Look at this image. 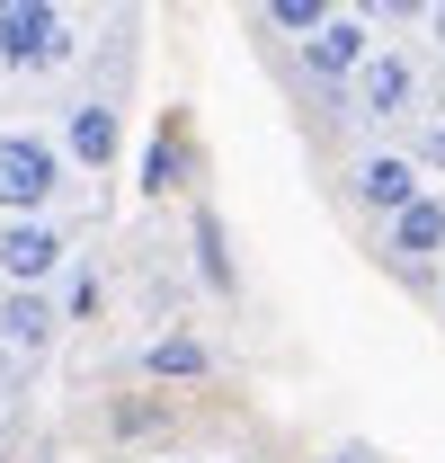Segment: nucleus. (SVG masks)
I'll return each instance as SVG.
<instances>
[{"label": "nucleus", "instance_id": "f257e3e1", "mask_svg": "<svg viewBox=\"0 0 445 463\" xmlns=\"http://www.w3.org/2000/svg\"><path fill=\"white\" fill-rule=\"evenodd\" d=\"M62 187H71L62 143H54V134H36V125H9V134H0V223H36V214H54Z\"/></svg>", "mask_w": 445, "mask_h": 463}, {"label": "nucleus", "instance_id": "f03ea898", "mask_svg": "<svg viewBox=\"0 0 445 463\" xmlns=\"http://www.w3.org/2000/svg\"><path fill=\"white\" fill-rule=\"evenodd\" d=\"M71 54H80L71 9H54V0H0V71L36 80V71H62Z\"/></svg>", "mask_w": 445, "mask_h": 463}, {"label": "nucleus", "instance_id": "7ed1b4c3", "mask_svg": "<svg viewBox=\"0 0 445 463\" xmlns=\"http://www.w3.org/2000/svg\"><path fill=\"white\" fill-rule=\"evenodd\" d=\"M347 116H356V125H419V116H428L419 62L401 54V45H374V62L347 80Z\"/></svg>", "mask_w": 445, "mask_h": 463}, {"label": "nucleus", "instance_id": "20e7f679", "mask_svg": "<svg viewBox=\"0 0 445 463\" xmlns=\"http://www.w3.org/2000/svg\"><path fill=\"white\" fill-rule=\"evenodd\" d=\"M419 196H428V170L410 161V143H374V152H356V161H347V205H356V214H374V223L410 214Z\"/></svg>", "mask_w": 445, "mask_h": 463}, {"label": "nucleus", "instance_id": "39448f33", "mask_svg": "<svg viewBox=\"0 0 445 463\" xmlns=\"http://www.w3.org/2000/svg\"><path fill=\"white\" fill-rule=\"evenodd\" d=\"M294 54H303V71H312L321 90L347 99V80L374 62V18H365V9H330V27H321L312 45H294Z\"/></svg>", "mask_w": 445, "mask_h": 463}, {"label": "nucleus", "instance_id": "423d86ee", "mask_svg": "<svg viewBox=\"0 0 445 463\" xmlns=\"http://www.w3.org/2000/svg\"><path fill=\"white\" fill-rule=\"evenodd\" d=\"M62 259H71V241H62L54 214H36V223H0V286H54Z\"/></svg>", "mask_w": 445, "mask_h": 463}, {"label": "nucleus", "instance_id": "0eeeda50", "mask_svg": "<svg viewBox=\"0 0 445 463\" xmlns=\"http://www.w3.org/2000/svg\"><path fill=\"white\" fill-rule=\"evenodd\" d=\"M383 259H392V268H437V259H445V187H428L410 214L383 223Z\"/></svg>", "mask_w": 445, "mask_h": 463}, {"label": "nucleus", "instance_id": "6e6552de", "mask_svg": "<svg viewBox=\"0 0 445 463\" xmlns=\"http://www.w3.org/2000/svg\"><path fill=\"white\" fill-rule=\"evenodd\" d=\"M45 347H54V294L0 286V356L27 365V356H45Z\"/></svg>", "mask_w": 445, "mask_h": 463}, {"label": "nucleus", "instance_id": "1a4fd4ad", "mask_svg": "<svg viewBox=\"0 0 445 463\" xmlns=\"http://www.w3.org/2000/svg\"><path fill=\"white\" fill-rule=\"evenodd\" d=\"M54 143H62V161H71V170H108L125 134H116V108H108V99H71Z\"/></svg>", "mask_w": 445, "mask_h": 463}, {"label": "nucleus", "instance_id": "9d476101", "mask_svg": "<svg viewBox=\"0 0 445 463\" xmlns=\"http://www.w3.org/2000/svg\"><path fill=\"white\" fill-rule=\"evenodd\" d=\"M259 27H268V36H294V45H312V36L330 27V0H268Z\"/></svg>", "mask_w": 445, "mask_h": 463}, {"label": "nucleus", "instance_id": "9b49d317", "mask_svg": "<svg viewBox=\"0 0 445 463\" xmlns=\"http://www.w3.org/2000/svg\"><path fill=\"white\" fill-rule=\"evenodd\" d=\"M143 365H152V374H205L214 356H205V339H187V330H169V339H152V347H143Z\"/></svg>", "mask_w": 445, "mask_h": 463}, {"label": "nucleus", "instance_id": "f8f14e48", "mask_svg": "<svg viewBox=\"0 0 445 463\" xmlns=\"http://www.w3.org/2000/svg\"><path fill=\"white\" fill-rule=\"evenodd\" d=\"M410 161L428 178H445V116H419V143H410Z\"/></svg>", "mask_w": 445, "mask_h": 463}, {"label": "nucleus", "instance_id": "ddd939ff", "mask_svg": "<svg viewBox=\"0 0 445 463\" xmlns=\"http://www.w3.org/2000/svg\"><path fill=\"white\" fill-rule=\"evenodd\" d=\"M428 36H437V45H445V9H428Z\"/></svg>", "mask_w": 445, "mask_h": 463}, {"label": "nucleus", "instance_id": "4468645a", "mask_svg": "<svg viewBox=\"0 0 445 463\" xmlns=\"http://www.w3.org/2000/svg\"><path fill=\"white\" fill-rule=\"evenodd\" d=\"M0 374H9V356H0Z\"/></svg>", "mask_w": 445, "mask_h": 463}]
</instances>
